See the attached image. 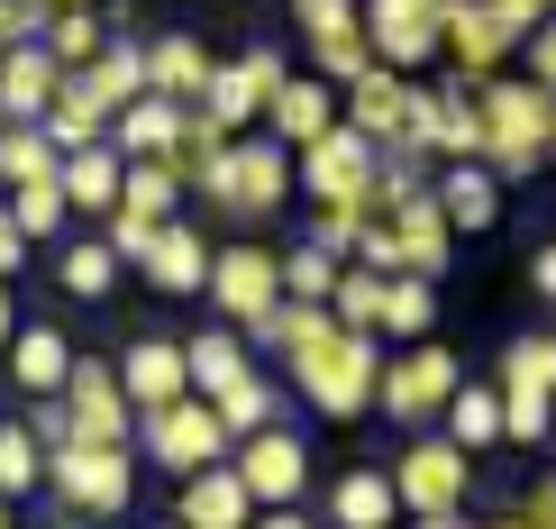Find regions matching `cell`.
Returning <instances> with one entry per match:
<instances>
[{"label":"cell","mask_w":556,"mask_h":529,"mask_svg":"<svg viewBox=\"0 0 556 529\" xmlns=\"http://www.w3.org/2000/svg\"><path fill=\"white\" fill-rule=\"evenodd\" d=\"M402 74H383V64H375V74H356V83H346V101H338V128H356V137H375V147H392V137H402Z\"/></svg>","instance_id":"obj_26"},{"label":"cell","mask_w":556,"mask_h":529,"mask_svg":"<svg viewBox=\"0 0 556 529\" xmlns=\"http://www.w3.org/2000/svg\"><path fill=\"white\" fill-rule=\"evenodd\" d=\"M0 529H18V502H0Z\"/></svg>","instance_id":"obj_54"},{"label":"cell","mask_w":556,"mask_h":529,"mask_svg":"<svg viewBox=\"0 0 556 529\" xmlns=\"http://www.w3.org/2000/svg\"><path fill=\"white\" fill-rule=\"evenodd\" d=\"M228 475L247 484L256 512H301V493H311V448H301V429H247L238 456H228Z\"/></svg>","instance_id":"obj_9"},{"label":"cell","mask_w":556,"mask_h":529,"mask_svg":"<svg viewBox=\"0 0 556 529\" xmlns=\"http://www.w3.org/2000/svg\"><path fill=\"white\" fill-rule=\"evenodd\" d=\"M520 83L556 91V37H547V28H529V74H520Z\"/></svg>","instance_id":"obj_46"},{"label":"cell","mask_w":556,"mask_h":529,"mask_svg":"<svg viewBox=\"0 0 556 529\" xmlns=\"http://www.w3.org/2000/svg\"><path fill=\"white\" fill-rule=\"evenodd\" d=\"M438 329V284L429 274H383V319H375V338H420Z\"/></svg>","instance_id":"obj_31"},{"label":"cell","mask_w":556,"mask_h":529,"mask_svg":"<svg viewBox=\"0 0 556 529\" xmlns=\"http://www.w3.org/2000/svg\"><path fill=\"white\" fill-rule=\"evenodd\" d=\"M483 10H493L511 37H520V28H547V0H483Z\"/></svg>","instance_id":"obj_47"},{"label":"cell","mask_w":556,"mask_h":529,"mask_svg":"<svg viewBox=\"0 0 556 529\" xmlns=\"http://www.w3.org/2000/svg\"><path fill=\"white\" fill-rule=\"evenodd\" d=\"M18 256H28V238H18V228H10V211H0V284L18 274Z\"/></svg>","instance_id":"obj_49"},{"label":"cell","mask_w":556,"mask_h":529,"mask_svg":"<svg viewBox=\"0 0 556 529\" xmlns=\"http://www.w3.org/2000/svg\"><path fill=\"white\" fill-rule=\"evenodd\" d=\"M64 448H128L137 411L119 393V375H110V356H74V375H64Z\"/></svg>","instance_id":"obj_10"},{"label":"cell","mask_w":556,"mask_h":529,"mask_svg":"<svg viewBox=\"0 0 556 529\" xmlns=\"http://www.w3.org/2000/svg\"><path fill=\"white\" fill-rule=\"evenodd\" d=\"M256 529H319L311 512H256Z\"/></svg>","instance_id":"obj_50"},{"label":"cell","mask_w":556,"mask_h":529,"mask_svg":"<svg viewBox=\"0 0 556 529\" xmlns=\"http://www.w3.org/2000/svg\"><path fill=\"white\" fill-rule=\"evenodd\" d=\"M283 365H292L301 402H311L319 420H365V411H375L383 356H375V338L338 329L329 302H283Z\"/></svg>","instance_id":"obj_1"},{"label":"cell","mask_w":556,"mask_h":529,"mask_svg":"<svg viewBox=\"0 0 556 529\" xmlns=\"http://www.w3.org/2000/svg\"><path fill=\"white\" fill-rule=\"evenodd\" d=\"M493 402H502V439L511 448H547V402H556V338L547 329H529V338L502 348Z\"/></svg>","instance_id":"obj_5"},{"label":"cell","mask_w":556,"mask_h":529,"mask_svg":"<svg viewBox=\"0 0 556 529\" xmlns=\"http://www.w3.org/2000/svg\"><path fill=\"white\" fill-rule=\"evenodd\" d=\"M147 529H174V520H147Z\"/></svg>","instance_id":"obj_56"},{"label":"cell","mask_w":556,"mask_h":529,"mask_svg":"<svg viewBox=\"0 0 556 529\" xmlns=\"http://www.w3.org/2000/svg\"><path fill=\"white\" fill-rule=\"evenodd\" d=\"M119 219H137V228H165L174 211H182V182H174V165H119V201H110Z\"/></svg>","instance_id":"obj_30"},{"label":"cell","mask_w":556,"mask_h":529,"mask_svg":"<svg viewBox=\"0 0 556 529\" xmlns=\"http://www.w3.org/2000/svg\"><path fill=\"white\" fill-rule=\"evenodd\" d=\"M174 529H256V502H247V484L228 475V456H219V466H201V475H182Z\"/></svg>","instance_id":"obj_20"},{"label":"cell","mask_w":556,"mask_h":529,"mask_svg":"<svg viewBox=\"0 0 556 529\" xmlns=\"http://www.w3.org/2000/svg\"><path fill=\"white\" fill-rule=\"evenodd\" d=\"M37 484H55V502L83 520H119L137 502V448H46Z\"/></svg>","instance_id":"obj_3"},{"label":"cell","mask_w":556,"mask_h":529,"mask_svg":"<svg viewBox=\"0 0 556 529\" xmlns=\"http://www.w3.org/2000/svg\"><path fill=\"white\" fill-rule=\"evenodd\" d=\"M128 448H147L155 475H201V466H219V456H228V429L211 420V402L182 393V402H165V411H137Z\"/></svg>","instance_id":"obj_7"},{"label":"cell","mask_w":556,"mask_h":529,"mask_svg":"<svg viewBox=\"0 0 556 529\" xmlns=\"http://www.w3.org/2000/svg\"><path fill=\"white\" fill-rule=\"evenodd\" d=\"M55 91H64V74H55V55H46L37 37H18L10 55H0V119H46L55 110Z\"/></svg>","instance_id":"obj_21"},{"label":"cell","mask_w":556,"mask_h":529,"mask_svg":"<svg viewBox=\"0 0 556 529\" xmlns=\"http://www.w3.org/2000/svg\"><path fill=\"white\" fill-rule=\"evenodd\" d=\"M55 284L74 292V302H101V292L119 284V256H110L101 238H74V247H64V256H55Z\"/></svg>","instance_id":"obj_36"},{"label":"cell","mask_w":556,"mask_h":529,"mask_svg":"<svg viewBox=\"0 0 556 529\" xmlns=\"http://www.w3.org/2000/svg\"><path fill=\"white\" fill-rule=\"evenodd\" d=\"M211 420L228 429V439H247V429H274V383L256 375V365H247L238 383H228V393L211 402Z\"/></svg>","instance_id":"obj_37"},{"label":"cell","mask_w":556,"mask_h":529,"mask_svg":"<svg viewBox=\"0 0 556 529\" xmlns=\"http://www.w3.org/2000/svg\"><path fill=\"white\" fill-rule=\"evenodd\" d=\"M10 383L28 402H46V393H64V375H74V338L55 329V319H28V329H10Z\"/></svg>","instance_id":"obj_19"},{"label":"cell","mask_w":556,"mask_h":529,"mask_svg":"<svg viewBox=\"0 0 556 529\" xmlns=\"http://www.w3.org/2000/svg\"><path fill=\"white\" fill-rule=\"evenodd\" d=\"M311 64H319V83L346 91L356 74H375V55H365V28H329V37H311Z\"/></svg>","instance_id":"obj_39"},{"label":"cell","mask_w":556,"mask_h":529,"mask_svg":"<svg viewBox=\"0 0 556 529\" xmlns=\"http://www.w3.org/2000/svg\"><path fill=\"white\" fill-rule=\"evenodd\" d=\"M402 502H392V475L383 466H346L329 484V529H392Z\"/></svg>","instance_id":"obj_27"},{"label":"cell","mask_w":556,"mask_h":529,"mask_svg":"<svg viewBox=\"0 0 556 529\" xmlns=\"http://www.w3.org/2000/svg\"><path fill=\"white\" fill-rule=\"evenodd\" d=\"M137 91H147V64H137V37H110L101 55L91 64H74V74H64V101L83 110L91 128L110 137V119H119V110L137 101Z\"/></svg>","instance_id":"obj_16"},{"label":"cell","mask_w":556,"mask_h":529,"mask_svg":"<svg viewBox=\"0 0 556 529\" xmlns=\"http://www.w3.org/2000/svg\"><path fill=\"white\" fill-rule=\"evenodd\" d=\"M511 529H556V484H529L520 512H511Z\"/></svg>","instance_id":"obj_45"},{"label":"cell","mask_w":556,"mask_h":529,"mask_svg":"<svg viewBox=\"0 0 556 529\" xmlns=\"http://www.w3.org/2000/svg\"><path fill=\"white\" fill-rule=\"evenodd\" d=\"M346 256H356L365 274H402V238H392L383 219H365V228H356V247H346Z\"/></svg>","instance_id":"obj_42"},{"label":"cell","mask_w":556,"mask_h":529,"mask_svg":"<svg viewBox=\"0 0 556 529\" xmlns=\"http://www.w3.org/2000/svg\"><path fill=\"white\" fill-rule=\"evenodd\" d=\"M301 192H311L319 211L375 219V137H356V128L311 137V147H301Z\"/></svg>","instance_id":"obj_8"},{"label":"cell","mask_w":556,"mask_h":529,"mask_svg":"<svg viewBox=\"0 0 556 529\" xmlns=\"http://www.w3.org/2000/svg\"><path fill=\"white\" fill-rule=\"evenodd\" d=\"M55 10H101V0H55Z\"/></svg>","instance_id":"obj_55"},{"label":"cell","mask_w":556,"mask_h":529,"mask_svg":"<svg viewBox=\"0 0 556 529\" xmlns=\"http://www.w3.org/2000/svg\"><path fill=\"white\" fill-rule=\"evenodd\" d=\"M37 46L55 55V74H74V64H91V55L110 46V28H101V10H55V18L37 28Z\"/></svg>","instance_id":"obj_34"},{"label":"cell","mask_w":556,"mask_h":529,"mask_svg":"<svg viewBox=\"0 0 556 529\" xmlns=\"http://www.w3.org/2000/svg\"><path fill=\"white\" fill-rule=\"evenodd\" d=\"M274 274H283V302H329L338 256H319V247H292V256H274Z\"/></svg>","instance_id":"obj_41"},{"label":"cell","mask_w":556,"mask_h":529,"mask_svg":"<svg viewBox=\"0 0 556 529\" xmlns=\"http://www.w3.org/2000/svg\"><path fill=\"white\" fill-rule=\"evenodd\" d=\"M493 529H511V520H493Z\"/></svg>","instance_id":"obj_57"},{"label":"cell","mask_w":556,"mask_h":529,"mask_svg":"<svg viewBox=\"0 0 556 529\" xmlns=\"http://www.w3.org/2000/svg\"><path fill=\"white\" fill-rule=\"evenodd\" d=\"M392 238H402V274H438V265H447V219H438V201L429 192H410V201H392Z\"/></svg>","instance_id":"obj_28"},{"label":"cell","mask_w":556,"mask_h":529,"mask_svg":"<svg viewBox=\"0 0 556 529\" xmlns=\"http://www.w3.org/2000/svg\"><path fill=\"white\" fill-rule=\"evenodd\" d=\"M55 165H64V155H55V137H46L37 119L0 128V182H10V192H18V182H55Z\"/></svg>","instance_id":"obj_33"},{"label":"cell","mask_w":556,"mask_h":529,"mask_svg":"<svg viewBox=\"0 0 556 529\" xmlns=\"http://www.w3.org/2000/svg\"><path fill=\"white\" fill-rule=\"evenodd\" d=\"M438 420H447V448H466V456L502 448V402H493V383H456Z\"/></svg>","instance_id":"obj_32"},{"label":"cell","mask_w":556,"mask_h":529,"mask_svg":"<svg viewBox=\"0 0 556 529\" xmlns=\"http://www.w3.org/2000/svg\"><path fill=\"white\" fill-rule=\"evenodd\" d=\"M529 292H539V302H556V247H539V256H529Z\"/></svg>","instance_id":"obj_48"},{"label":"cell","mask_w":556,"mask_h":529,"mask_svg":"<svg viewBox=\"0 0 556 529\" xmlns=\"http://www.w3.org/2000/svg\"><path fill=\"white\" fill-rule=\"evenodd\" d=\"M110 375H119L128 411H165V402L192 393V383H182V338H128V348L110 356Z\"/></svg>","instance_id":"obj_17"},{"label":"cell","mask_w":556,"mask_h":529,"mask_svg":"<svg viewBox=\"0 0 556 529\" xmlns=\"http://www.w3.org/2000/svg\"><path fill=\"white\" fill-rule=\"evenodd\" d=\"M429 201H438V219H447V238H483V228L502 219V182L483 165H447L429 182Z\"/></svg>","instance_id":"obj_23"},{"label":"cell","mask_w":556,"mask_h":529,"mask_svg":"<svg viewBox=\"0 0 556 529\" xmlns=\"http://www.w3.org/2000/svg\"><path fill=\"white\" fill-rule=\"evenodd\" d=\"M438 10H447V0H356L365 55L410 83V64H438Z\"/></svg>","instance_id":"obj_13"},{"label":"cell","mask_w":556,"mask_h":529,"mask_svg":"<svg viewBox=\"0 0 556 529\" xmlns=\"http://www.w3.org/2000/svg\"><path fill=\"white\" fill-rule=\"evenodd\" d=\"M456 383H466V365H456L447 348H429V338H420V348H402V356H392L383 375H375V402H383V420L429 429L438 411H447V393H456Z\"/></svg>","instance_id":"obj_11"},{"label":"cell","mask_w":556,"mask_h":529,"mask_svg":"<svg viewBox=\"0 0 556 529\" xmlns=\"http://www.w3.org/2000/svg\"><path fill=\"white\" fill-rule=\"evenodd\" d=\"M410 529H475L466 512H438V520H410Z\"/></svg>","instance_id":"obj_51"},{"label":"cell","mask_w":556,"mask_h":529,"mask_svg":"<svg viewBox=\"0 0 556 529\" xmlns=\"http://www.w3.org/2000/svg\"><path fill=\"white\" fill-rule=\"evenodd\" d=\"M301 37H329V28H356V0H292Z\"/></svg>","instance_id":"obj_43"},{"label":"cell","mask_w":556,"mask_h":529,"mask_svg":"<svg viewBox=\"0 0 556 529\" xmlns=\"http://www.w3.org/2000/svg\"><path fill=\"white\" fill-rule=\"evenodd\" d=\"M0 55H10V46H0Z\"/></svg>","instance_id":"obj_58"},{"label":"cell","mask_w":556,"mask_h":529,"mask_svg":"<svg viewBox=\"0 0 556 529\" xmlns=\"http://www.w3.org/2000/svg\"><path fill=\"white\" fill-rule=\"evenodd\" d=\"M201 292H211V311H219V329H256V319L283 302V274H274L265 247H211V274H201Z\"/></svg>","instance_id":"obj_14"},{"label":"cell","mask_w":556,"mask_h":529,"mask_svg":"<svg viewBox=\"0 0 556 529\" xmlns=\"http://www.w3.org/2000/svg\"><path fill=\"white\" fill-rule=\"evenodd\" d=\"M55 192H64V211H101V219H110V201H119V155H110V137L64 155V165H55Z\"/></svg>","instance_id":"obj_29"},{"label":"cell","mask_w":556,"mask_h":529,"mask_svg":"<svg viewBox=\"0 0 556 529\" xmlns=\"http://www.w3.org/2000/svg\"><path fill=\"white\" fill-rule=\"evenodd\" d=\"M475 493V456L447 448L438 429H420V439L402 448V466H392V502H402L410 520H438V512H466Z\"/></svg>","instance_id":"obj_6"},{"label":"cell","mask_w":556,"mask_h":529,"mask_svg":"<svg viewBox=\"0 0 556 529\" xmlns=\"http://www.w3.org/2000/svg\"><path fill=\"white\" fill-rule=\"evenodd\" d=\"M18 429L37 439V456H46V448H64V402H55V393H46V402H28V411H18Z\"/></svg>","instance_id":"obj_44"},{"label":"cell","mask_w":556,"mask_h":529,"mask_svg":"<svg viewBox=\"0 0 556 529\" xmlns=\"http://www.w3.org/2000/svg\"><path fill=\"white\" fill-rule=\"evenodd\" d=\"M247 365H256V356H247V338L219 329V319H211L201 338H182V383H192V402H219L228 383L247 375Z\"/></svg>","instance_id":"obj_25"},{"label":"cell","mask_w":556,"mask_h":529,"mask_svg":"<svg viewBox=\"0 0 556 529\" xmlns=\"http://www.w3.org/2000/svg\"><path fill=\"white\" fill-rule=\"evenodd\" d=\"M265 128H274V147H311V137H329L338 128V91L319 83V74H283L274 83V101H265Z\"/></svg>","instance_id":"obj_18"},{"label":"cell","mask_w":556,"mask_h":529,"mask_svg":"<svg viewBox=\"0 0 556 529\" xmlns=\"http://www.w3.org/2000/svg\"><path fill=\"white\" fill-rule=\"evenodd\" d=\"M475 128H483L475 165L493 182H520V174H539L556 155V91L493 74V83H475Z\"/></svg>","instance_id":"obj_2"},{"label":"cell","mask_w":556,"mask_h":529,"mask_svg":"<svg viewBox=\"0 0 556 529\" xmlns=\"http://www.w3.org/2000/svg\"><path fill=\"white\" fill-rule=\"evenodd\" d=\"M137 64H147V91H155V101L192 110L219 55H211V46H201V37H155V46H137Z\"/></svg>","instance_id":"obj_22"},{"label":"cell","mask_w":556,"mask_h":529,"mask_svg":"<svg viewBox=\"0 0 556 529\" xmlns=\"http://www.w3.org/2000/svg\"><path fill=\"white\" fill-rule=\"evenodd\" d=\"M0 46H18V28H10V10H0Z\"/></svg>","instance_id":"obj_53"},{"label":"cell","mask_w":556,"mask_h":529,"mask_svg":"<svg viewBox=\"0 0 556 529\" xmlns=\"http://www.w3.org/2000/svg\"><path fill=\"white\" fill-rule=\"evenodd\" d=\"M10 329H18V319H10V284H0V348H10Z\"/></svg>","instance_id":"obj_52"},{"label":"cell","mask_w":556,"mask_h":529,"mask_svg":"<svg viewBox=\"0 0 556 529\" xmlns=\"http://www.w3.org/2000/svg\"><path fill=\"white\" fill-rule=\"evenodd\" d=\"M37 475H46L37 439H28L18 420H0V502H28V493H37Z\"/></svg>","instance_id":"obj_40"},{"label":"cell","mask_w":556,"mask_h":529,"mask_svg":"<svg viewBox=\"0 0 556 529\" xmlns=\"http://www.w3.org/2000/svg\"><path fill=\"white\" fill-rule=\"evenodd\" d=\"M511 28H502L493 10H483V0H447V10H438V55H447V83H493L502 64H511Z\"/></svg>","instance_id":"obj_15"},{"label":"cell","mask_w":556,"mask_h":529,"mask_svg":"<svg viewBox=\"0 0 556 529\" xmlns=\"http://www.w3.org/2000/svg\"><path fill=\"white\" fill-rule=\"evenodd\" d=\"M329 319H338V329H356V338H375V319H383V274L338 265V284H329Z\"/></svg>","instance_id":"obj_35"},{"label":"cell","mask_w":556,"mask_h":529,"mask_svg":"<svg viewBox=\"0 0 556 529\" xmlns=\"http://www.w3.org/2000/svg\"><path fill=\"white\" fill-rule=\"evenodd\" d=\"M0 211H10V228H18V238H64V219H74V211H64V192H55V182H18V192L10 201H0Z\"/></svg>","instance_id":"obj_38"},{"label":"cell","mask_w":556,"mask_h":529,"mask_svg":"<svg viewBox=\"0 0 556 529\" xmlns=\"http://www.w3.org/2000/svg\"><path fill=\"white\" fill-rule=\"evenodd\" d=\"M201 201H219V211H238V219H274L292 201V155L274 147V137H228L211 182H201Z\"/></svg>","instance_id":"obj_4"},{"label":"cell","mask_w":556,"mask_h":529,"mask_svg":"<svg viewBox=\"0 0 556 529\" xmlns=\"http://www.w3.org/2000/svg\"><path fill=\"white\" fill-rule=\"evenodd\" d=\"M0 128H10V119H0Z\"/></svg>","instance_id":"obj_59"},{"label":"cell","mask_w":556,"mask_h":529,"mask_svg":"<svg viewBox=\"0 0 556 529\" xmlns=\"http://www.w3.org/2000/svg\"><path fill=\"white\" fill-rule=\"evenodd\" d=\"M137 265H147L155 292H174V302H182V292H201V274H211V238H201L192 219H165V228H155V247H147Z\"/></svg>","instance_id":"obj_24"},{"label":"cell","mask_w":556,"mask_h":529,"mask_svg":"<svg viewBox=\"0 0 556 529\" xmlns=\"http://www.w3.org/2000/svg\"><path fill=\"white\" fill-rule=\"evenodd\" d=\"M292 64H283V46H247L238 64H211V83H201V119H211L219 137H238L247 119H265V101H274V83H283Z\"/></svg>","instance_id":"obj_12"}]
</instances>
